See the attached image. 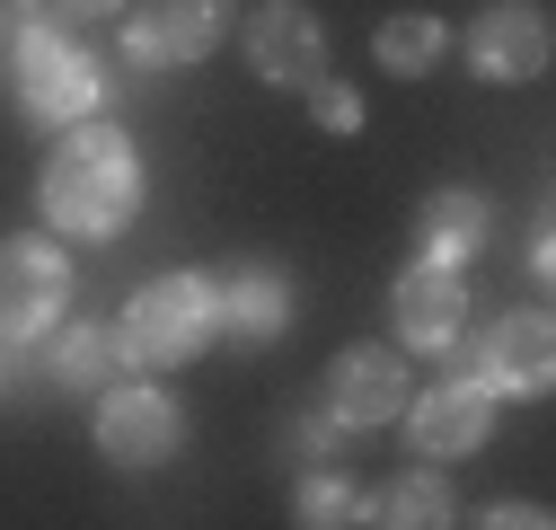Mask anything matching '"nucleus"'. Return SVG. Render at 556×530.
<instances>
[{"label":"nucleus","instance_id":"nucleus-1","mask_svg":"<svg viewBox=\"0 0 556 530\" xmlns=\"http://www.w3.org/2000/svg\"><path fill=\"white\" fill-rule=\"evenodd\" d=\"M36 204L53 239H115L142 213V151L115 124H72L36 177Z\"/></svg>","mask_w":556,"mask_h":530},{"label":"nucleus","instance_id":"nucleus-2","mask_svg":"<svg viewBox=\"0 0 556 530\" xmlns=\"http://www.w3.org/2000/svg\"><path fill=\"white\" fill-rule=\"evenodd\" d=\"M203 345H213V283L203 275H160V283L132 292L124 318H115V354L132 371H177Z\"/></svg>","mask_w":556,"mask_h":530},{"label":"nucleus","instance_id":"nucleus-3","mask_svg":"<svg viewBox=\"0 0 556 530\" xmlns=\"http://www.w3.org/2000/svg\"><path fill=\"white\" fill-rule=\"evenodd\" d=\"M18 106L36 124H89L106 106V72H98V53L72 36V27H27L18 36Z\"/></svg>","mask_w":556,"mask_h":530},{"label":"nucleus","instance_id":"nucleus-4","mask_svg":"<svg viewBox=\"0 0 556 530\" xmlns=\"http://www.w3.org/2000/svg\"><path fill=\"white\" fill-rule=\"evenodd\" d=\"M451 380H477L485 398H539L556 380V337H547V310H504L485 318L477 337L451 345Z\"/></svg>","mask_w":556,"mask_h":530},{"label":"nucleus","instance_id":"nucleus-5","mask_svg":"<svg viewBox=\"0 0 556 530\" xmlns=\"http://www.w3.org/2000/svg\"><path fill=\"white\" fill-rule=\"evenodd\" d=\"M72 310V265H62L53 239H0V337L36 345L62 327Z\"/></svg>","mask_w":556,"mask_h":530},{"label":"nucleus","instance_id":"nucleus-6","mask_svg":"<svg viewBox=\"0 0 556 530\" xmlns=\"http://www.w3.org/2000/svg\"><path fill=\"white\" fill-rule=\"evenodd\" d=\"M406 398H415L406 354H389V345H354V354L327 363V380H318V416L344 425V433H380V425L406 416Z\"/></svg>","mask_w":556,"mask_h":530},{"label":"nucleus","instance_id":"nucleus-7","mask_svg":"<svg viewBox=\"0 0 556 530\" xmlns=\"http://www.w3.org/2000/svg\"><path fill=\"white\" fill-rule=\"evenodd\" d=\"M98 451L115 459V469H168V459L186 451V407L160 380H124L98 407Z\"/></svg>","mask_w":556,"mask_h":530},{"label":"nucleus","instance_id":"nucleus-8","mask_svg":"<svg viewBox=\"0 0 556 530\" xmlns=\"http://www.w3.org/2000/svg\"><path fill=\"white\" fill-rule=\"evenodd\" d=\"M468 72L485 80V89H513V80H539L547 72V53H556V36H547V10L539 0H485V10L468 18Z\"/></svg>","mask_w":556,"mask_h":530},{"label":"nucleus","instance_id":"nucleus-9","mask_svg":"<svg viewBox=\"0 0 556 530\" xmlns=\"http://www.w3.org/2000/svg\"><path fill=\"white\" fill-rule=\"evenodd\" d=\"M239 53H248V72H256L265 89H309V80H327V27H318V10H301V0H265V10H248Z\"/></svg>","mask_w":556,"mask_h":530},{"label":"nucleus","instance_id":"nucleus-10","mask_svg":"<svg viewBox=\"0 0 556 530\" xmlns=\"http://www.w3.org/2000/svg\"><path fill=\"white\" fill-rule=\"evenodd\" d=\"M495 407L504 398H485L477 380H442V389H425V398H406V451L425 459V469H442V459H468V451H485V433H495Z\"/></svg>","mask_w":556,"mask_h":530},{"label":"nucleus","instance_id":"nucleus-11","mask_svg":"<svg viewBox=\"0 0 556 530\" xmlns=\"http://www.w3.org/2000/svg\"><path fill=\"white\" fill-rule=\"evenodd\" d=\"M239 0H151V10L124 18V53L142 62V72H177V62H203L222 45Z\"/></svg>","mask_w":556,"mask_h":530},{"label":"nucleus","instance_id":"nucleus-12","mask_svg":"<svg viewBox=\"0 0 556 530\" xmlns=\"http://www.w3.org/2000/svg\"><path fill=\"white\" fill-rule=\"evenodd\" d=\"M389 327H397L415 354H451L468 337V283L442 275V265H406L397 292H389Z\"/></svg>","mask_w":556,"mask_h":530},{"label":"nucleus","instance_id":"nucleus-13","mask_svg":"<svg viewBox=\"0 0 556 530\" xmlns=\"http://www.w3.org/2000/svg\"><path fill=\"white\" fill-rule=\"evenodd\" d=\"M283 327H292V283L274 275V265H239V275L213 283V337H222V345L265 354Z\"/></svg>","mask_w":556,"mask_h":530},{"label":"nucleus","instance_id":"nucleus-14","mask_svg":"<svg viewBox=\"0 0 556 530\" xmlns=\"http://www.w3.org/2000/svg\"><path fill=\"white\" fill-rule=\"evenodd\" d=\"M415 239H425V256L415 265H442V275H459V265L495 239V204H485L477 186H442L433 204H425V222H415Z\"/></svg>","mask_w":556,"mask_h":530},{"label":"nucleus","instance_id":"nucleus-15","mask_svg":"<svg viewBox=\"0 0 556 530\" xmlns=\"http://www.w3.org/2000/svg\"><path fill=\"white\" fill-rule=\"evenodd\" d=\"M363 521H371V530H451V521H459V495H451V478L415 469V478H389Z\"/></svg>","mask_w":556,"mask_h":530},{"label":"nucleus","instance_id":"nucleus-16","mask_svg":"<svg viewBox=\"0 0 556 530\" xmlns=\"http://www.w3.org/2000/svg\"><path fill=\"white\" fill-rule=\"evenodd\" d=\"M371 53H380V72H389V80H425L433 62L451 53V27H442L433 10H397V18H380Z\"/></svg>","mask_w":556,"mask_h":530},{"label":"nucleus","instance_id":"nucleus-17","mask_svg":"<svg viewBox=\"0 0 556 530\" xmlns=\"http://www.w3.org/2000/svg\"><path fill=\"white\" fill-rule=\"evenodd\" d=\"M115 371H124L115 327H89V318H80V327H62V337L45 345V380H53V389H106Z\"/></svg>","mask_w":556,"mask_h":530},{"label":"nucleus","instance_id":"nucleus-18","mask_svg":"<svg viewBox=\"0 0 556 530\" xmlns=\"http://www.w3.org/2000/svg\"><path fill=\"white\" fill-rule=\"evenodd\" d=\"M363 513H371V495L344 478L336 459H327V469H309V478L292 487V521H301V530H354Z\"/></svg>","mask_w":556,"mask_h":530},{"label":"nucleus","instance_id":"nucleus-19","mask_svg":"<svg viewBox=\"0 0 556 530\" xmlns=\"http://www.w3.org/2000/svg\"><path fill=\"white\" fill-rule=\"evenodd\" d=\"M309 115H318V132H363V124H371L363 98L344 89V80H309Z\"/></svg>","mask_w":556,"mask_h":530},{"label":"nucleus","instance_id":"nucleus-20","mask_svg":"<svg viewBox=\"0 0 556 530\" xmlns=\"http://www.w3.org/2000/svg\"><path fill=\"white\" fill-rule=\"evenodd\" d=\"M336 442H344V425H327V416H301V425H292V451H301V459H318V469L336 459Z\"/></svg>","mask_w":556,"mask_h":530},{"label":"nucleus","instance_id":"nucleus-21","mask_svg":"<svg viewBox=\"0 0 556 530\" xmlns=\"http://www.w3.org/2000/svg\"><path fill=\"white\" fill-rule=\"evenodd\" d=\"M477 530H556L547 504H495V513H477Z\"/></svg>","mask_w":556,"mask_h":530},{"label":"nucleus","instance_id":"nucleus-22","mask_svg":"<svg viewBox=\"0 0 556 530\" xmlns=\"http://www.w3.org/2000/svg\"><path fill=\"white\" fill-rule=\"evenodd\" d=\"M45 10H53L62 27H89V18H115V10H124V0H45Z\"/></svg>","mask_w":556,"mask_h":530},{"label":"nucleus","instance_id":"nucleus-23","mask_svg":"<svg viewBox=\"0 0 556 530\" xmlns=\"http://www.w3.org/2000/svg\"><path fill=\"white\" fill-rule=\"evenodd\" d=\"M521 256H530V283L556 275V239H547V222H530V248H521Z\"/></svg>","mask_w":556,"mask_h":530},{"label":"nucleus","instance_id":"nucleus-24","mask_svg":"<svg viewBox=\"0 0 556 530\" xmlns=\"http://www.w3.org/2000/svg\"><path fill=\"white\" fill-rule=\"evenodd\" d=\"M18 380H27V345H10V337H0V407L18 398Z\"/></svg>","mask_w":556,"mask_h":530}]
</instances>
